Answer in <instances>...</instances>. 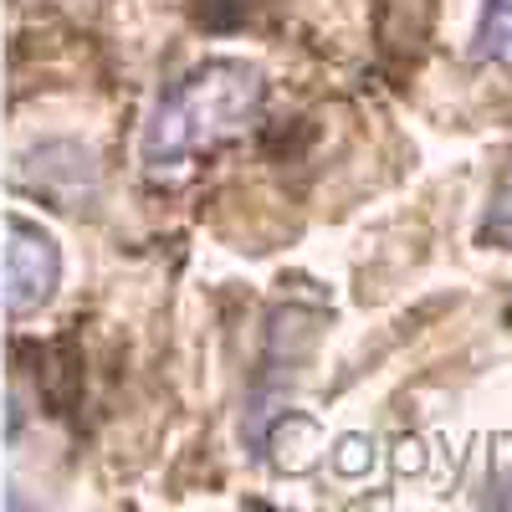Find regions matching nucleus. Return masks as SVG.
I'll return each instance as SVG.
<instances>
[{"label": "nucleus", "mask_w": 512, "mask_h": 512, "mask_svg": "<svg viewBox=\"0 0 512 512\" xmlns=\"http://www.w3.org/2000/svg\"><path fill=\"white\" fill-rule=\"evenodd\" d=\"M262 72L241 57H216L195 67L180 88H169L154 108V118L144 123L139 154L154 169H180L195 154L221 149L226 139H236L241 128L262 108Z\"/></svg>", "instance_id": "1"}, {"label": "nucleus", "mask_w": 512, "mask_h": 512, "mask_svg": "<svg viewBox=\"0 0 512 512\" xmlns=\"http://www.w3.org/2000/svg\"><path fill=\"white\" fill-rule=\"evenodd\" d=\"M6 231H11V246H6V303H11V313H36L41 303H52V292L62 282V251H57V241L47 231L21 221V216H11Z\"/></svg>", "instance_id": "2"}, {"label": "nucleus", "mask_w": 512, "mask_h": 512, "mask_svg": "<svg viewBox=\"0 0 512 512\" xmlns=\"http://www.w3.org/2000/svg\"><path fill=\"white\" fill-rule=\"evenodd\" d=\"M36 185L47 190L52 200L62 195V180H67V210H77V200L88 195L93 200V190H98V169H93V154L88 149H72V164H57V144H47V149H36Z\"/></svg>", "instance_id": "3"}, {"label": "nucleus", "mask_w": 512, "mask_h": 512, "mask_svg": "<svg viewBox=\"0 0 512 512\" xmlns=\"http://www.w3.org/2000/svg\"><path fill=\"white\" fill-rule=\"evenodd\" d=\"M482 246H502L512 251V154L507 164L497 169V180H492V195H487V216H482Z\"/></svg>", "instance_id": "4"}, {"label": "nucleus", "mask_w": 512, "mask_h": 512, "mask_svg": "<svg viewBox=\"0 0 512 512\" xmlns=\"http://www.w3.org/2000/svg\"><path fill=\"white\" fill-rule=\"evenodd\" d=\"M477 57L512 67V0H487L477 21Z\"/></svg>", "instance_id": "5"}, {"label": "nucleus", "mask_w": 512, "mask_h": 512, "mask_svg": "<svg viewBox=\"0 0 512 512\" xmlns=\"http://www.w3.org/2000/svg\"><path fill=\"white\" fill-rule=\"evenodd\" d=\"M369 466H374V446H369L364 436H344V441H338V451H333V472L364 477Z\"/></svg>", "instance_id": "6"}, {"label": "nucleus", "mask_w": 512, "mask_h": 512, "mask_svg": "<svg viewBox=\"0 0 512 512\" xmlns=\"http://www.w3.org/2000/svg\"><path fill=\"white\" fill-rule=\"evenodd\" d=\"M400 466H405V472H415V466H420V446H400Z\"/></svg>", "instance_id": "7"}]
</instances>
